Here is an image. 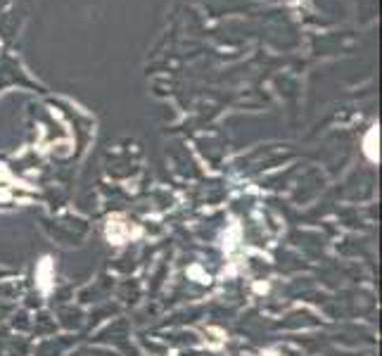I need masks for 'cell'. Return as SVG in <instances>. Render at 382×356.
Listing matches in <instances>:
<instances>
[{
	"mask_svg": "<svg viewBox=\"0 0 382 356\" xmlns=\"http://www.w3.org/2000/svg\"><path fill=\"white\" fill-rule=\"evenodd\" d=\"M133 235H138V228H135L133 223L124 221L122 216H115V219L107 221V238H110L115 245L126 243V240H131Z\"/></svg>",
	"mask_w": 382,
	"mask_h": 356,
	"instance_id": "cell-1",
	"label": "cell"
},
{
	"mask_svg": "<svg viewBox=\"0 0 382 356\" xmlns=\"http://www.w3.org/2000/svg\"><path fill=\"white\" fill-rule=\"evenodd\" d=\"M375 141H378V126H373L371 134L366 138V152L373 162H378V152H375Z\"/></svg>",
	"mask_w": 382,
	"mask_h": 356,
	"instance_id": "cell-2",
	"label": "cell"
}]
</instances>
